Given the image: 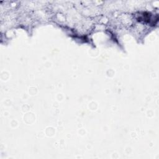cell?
<instances>
[{"instance_id":"cell-1","label":"cell","mask_w":159,"mask_h":159,"mask_svg":"<svg viewBox=\"0 0 159 159\" xmlns=\"http://www.w3.org/2000/svg\"><path fill=\"white\" fill-rule=\"evenodd\" d=\"M158 19V15H152L150 12H142L139 15V17L138 18L139 20H143L147 23L150 24L151 25H155Z\"/></svg>"}]
</instances>
